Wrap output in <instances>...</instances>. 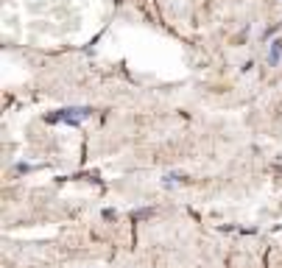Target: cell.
I'll return each instance as SVG.
<instances>
[{
  "label": "cell",
  "instance_id": "7a4b0ae2",
  "mask_svg": "<svg viewBox=\"0 0 282 268\" xmlns=\"http://www.w3.org/2000/svg\"><path fill=\"white\" fill-rule=\"evenodd\" d=\"M268 64H271V67H277V64H280L282 61V39H274L271 42V48H268Z\"/></svg>",
  "mask_w": 282,
  "mask_h": 268
},
{
  "label": "cell",
  "instance_id": "6da1fadb",
  "mask_svg": "<svg viewBox=\"0 0 282 268\" xmlns=\"http://www.w3.org/2000/svg\"><path fill=\"white\" fill-rule=\"evenodd\" d=\"M87 118H93V109H90V106H70V109H59V112L48 115L45 120L48 123H70V126H78V123H84Z\"/></svg>",
  "mask_w": 282,
  "mask_h": 268
},
{
  "label": "cell",
  "instance_id": "3957f363",
  "mask_svg": "<svg viewBox=\"0 0 282 268\" xmlns=\"http://www.w3.org/2000/svg\"><path fill=\"white\" fill-rule=\"evenodd\" d=\"M182 182H185L182 173H165L162 176V187H168V190H171V187H179Z\"/></svg>",
  "mask_w": 282,
  "mask_h": 268
}]
</instances>
